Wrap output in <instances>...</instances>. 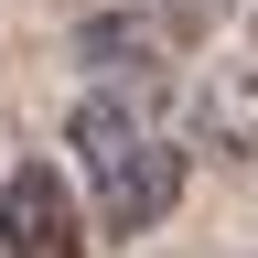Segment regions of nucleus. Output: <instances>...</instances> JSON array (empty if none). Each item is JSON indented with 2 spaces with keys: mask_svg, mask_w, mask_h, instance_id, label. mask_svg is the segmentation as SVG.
<instances>
[{
  "mask_svg": "<svg viewBox=\"0 0 258 258\" xmlns=\"http://www.w3.org/2000/svg\"><path fill=\"white\" fill-rule=\"evenodd\" d=\"M64 151L86 161V205H97V237H151L161 215L183 205V129L161 118V97H76L64 108Z\"/></svg>",
  "mask_w": 258,
  "mask_h": 258,
  "instance_id": "1",
  "label": "nucleus"
},
{
  "mask_svg": "<svg viewBox=\"0 0 258 258\" xmlns=\"http://www.w3.org/2000/svg\"><path fill=\"white\" fill-rule=\"evenodd\" d=\"M0 258H97L86 205H76V183H64L54 161H22V172L0 183Z\"/></svg>",
  "mask_w": 258,
  "mask_h": 258,
  "instance_id": "3",
  "label": "nucleus"
},
{
  "mask_svg": "<svg viewBox=\"0 0 258 258\" xmlns=\"http://www.w3.org/2000/svg\"><path fill=\"white\" fill-rule=\"evenodd\" d=\"M161 11H172V32H194L205 11H226V0H161Z\"/></svg>",
  "mask_w": 258,
  "mask_h": 258,
  "instance_id": "5",
  "label": "nucleus"
},
{
  "mask_svg": "<svg viewBox=\"0 0 258 258\" xmlns=\"http://www.w3.org/2000/svg\"><path fill=\"white\" fill-rule=\"evenodd\" d=\"M172 54H183V32L172 11H86L76 22V64H86V86L97 97H161L172 86Z\"/></svg>",
  "mask_w": 258,
  "mask_h": 258,
  "instance_id": "2",
  "label": "nucleus"
},
{
  "mask_svg": "<svg viewBox=\"0 0 258 258\" xmlns=\"http://www.w3.org/2000/svg\"><path fill=\"white\" fill-rule=\"evenodd\" d=\"M205 129H215L237 161H258V64H226V76L205 86Z\"/></svg>",
  "mask_w": 258,
  "mask_h": 258,
  "instance_id": "4",
  "label": "nucleus"
}]
</instances>
